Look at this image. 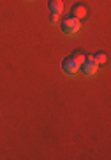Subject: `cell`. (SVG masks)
Instances as JSON below:
<instances>
[{
  "mask_svg": "<svg viewBox=\"0 0 111 160\" xmlns=\"http://www.w3.org/2000/svg\"><path fill=\"white\" fill-rule=\"evenodd\" d=\"M58 16H60V14H56V12H51V14H50V23L56 25V23H58Z\"/></svg>",
  "mask_w": 111,
  "mask_h": 160,
  "instance_id": "cell-7",
  "label": "cell"
},
{
  "mask_svg": "<svg viewBox=\"0 0 111 160\" xmlns=\"http://www.w3.org/2000/svg\"><path fill=\"white\" fill-rule=\"evenodd\" d=\"M48 7H50L51 12L60 14V12L64 11V2H62V0H50V2H48Z\"/></svg>",
  "mask_w": 111,
  "mask_h": 160,
  "instance_id": "cell-5",
  "label": "cell"
},
{
  "mask_svg": "<svg viewBox=\"0 0 111 160\" xmlns=\"http://www.w3.org/2000/svg\"><path fill=\"white\" fill-rule=\"evenodd\" d=\"M74 59H76V62H78V64H81L85 61V55H83V53H78V55H74Z\"/></svg>",
  "mask_w": 111,
  "mask_h": 160,
  "instance_id": "cell-8",
  "label": "cell"
},
{
  "mask_svg": "<svg viewBox=\"0 0 111 160\" xmlns=\"http://www.w3.org/2000/svg\"><path fill=\"white\" fill-rule=\"evenodd\" d=\"M94 59L97 61V64H104L106 62V59H108V55H106L104 52H99V53H95Z\"/></svg>",
  "mask_w": 111,
  "mask_h": 160,
  "instance_id": "cell-6",
  "label": "cell"
},
{
  "mask_svg": "<svg viewBox=\"0 0 111 160\" xmlns=\"http://www.w3.org/2000/svg\"><path fill=\"white\" fill-rule=\"evenodd\" d=\"M87 12H88L87 6H85V4H79V2H76V4L72 6V9H71V16H74V18H78V20H81V18L87 16Z\"/></svg>",
  "mask_w": 111,
  "mask_h": 160,
  "instance_id": "cell-4",
  "label": "cell"
},
{
  "mask_svg": "<svg viewBox=\"0 0 111 160\" xmlns=\"http://www.w3.org/2000/svg\"><path fill=\"white\" fill-rule=\"evenodd\" d=\"M60 29L65 36H74V34H78L79 29H81V22H79L78 18H74V16H67V18L62 20Z\"/></svg>",
  "mask_w": 111,
  "mask_h": 160,
  "instance_id": "cell-1",
  "label": "cell"
},
{
  "mask_svg": "<svg viewBox=\"0 0 111 160\" xmlns=\"http://www.w3.org/2000/svg\"><path fill=\"white\" fill-rule=\"evenodd\" d=\"M62 71H64L67 77H74V75L79 71V64L76 62L74 57H67V59H64V62H62Z\"/></svg>",
  "mask_w": 111,
  "mask_h": 160,
  "instance_id": "cell-2",
  "label": "cell"
},
{
  "mask_svg": "<svg viewBox=\"0 0 111 160\" xmlns=\"http://www.w3.org/2000/svg\"><path fill=\"white\" fill-rule=\"evenodd\" d=\"M97 68H99V64H97V61L94 57H85V61L79 64V69L85 75H94L97 71Z\"/></svg>",
  "mask_w": 111,
  "mask_h": 160,
  "instance_id": "cell-3",
  "label": "cell"
}]
</instances>
